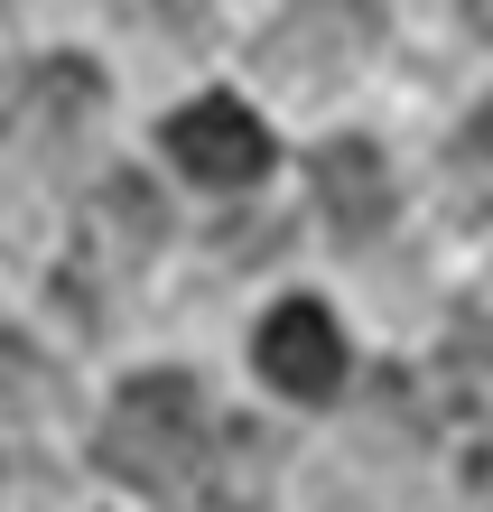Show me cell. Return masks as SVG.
Here are the masks:
<instances>
[{"label":"cell","mask_w":493,"mask_h":512,"mask_svg":"<svg viewBox=\"0 0 493 512\" xmlns=\"http://www.w3.org/2000/svg\"><path fill=\"white\" fill-rule=\"evenodd\" d=\"M205 447H214V419L196 401V382L187 373H140V382H121V401L103 419V466L121 475V485H140V494H187V475L205 466Z\"/></svg>","instance_id":"cell-1"},{"label":"cell","mask_w":493,"mask_h":512,"mask_svg":"<svg viewBox=\"0 0 493 512\" xmlns=\"http://www.w3.org/2000/svg\"><path fill=\"white\" fill-rule=\"evenodd\" d=\"M261 382L289 391V401H335V382H345V336H335V317L317 298H289V308L261 317Z\"/></svg>","instance_id":"cell-2"},{"label":"cell","mask_w":493,"mask_h":512,"mask_svg":"<svg viewBox=\"0 0 493 512\" xmlns=\"http://www.w3.org/2000/svg\"><path fill=\"white\" fill-rule=\"evenodd\" d=\"M168 159L187 168L196 187H252V177L270 168V131H261L242 103L214 94V103H187V112L168 122Z\"/></svg>","instance_id":"cell-3"},{"label":"cell","mask_w":493,"mask_h":512,"mask_svg":"<svg viewBox=\"0 0 493 512\" xmlns=\"http://www.w3.org/2000/svg\"><path fill=\"white\" fill-rule=\"evenodd\" d=\"M317 205H326V224L335 233H382L391 224V168H382V149L373 140H335L317 149Z\"/></svg>","instance_id":"cell-4"},{"label":"cell","mask_w":493,"mask_h":512,"mask_svg":"<svg viewBox=\"0 0 493 512\" xmlns=\"http://www.w3.org/2000/svg\"><path fill=\"white\" fill-rule=\"evenodd\" d=\"M289 19L270 38V66H345V56L373 47V10L363 0H289Z\"/></svg>","instance_id":"cell-5"},{"label":"cell","mask_w":493,"mask_h":512,"mask_svg":"<svg viewBox=\"0 0 493 512\" xmlns=\"http://www.w3.org/2000/svg\"><path fill=\"white\" fill-rule=\"evenodd\" d=\"M447 168H456V196L493 224V112H475V122L456 131V159H447Z\"/></svg>","instance_id":"cell-6"},{"label":"cell","mask_w":493,"mask_h":512,"mask_svg":"<svg viewBox=\"0 0 493 512\" xmlns=\"http://www.w3.org/2000/svg\"><path fill=\"white\" fill-rule=\"evenodd\" d=\"M103 215L121 224V252H159V233H168L159 196H149L140 177H112V187H103Z\"/></svg>","instance_id":"cell-7"},{"label":"cell","mask_w":493,"mask_h":512,"mask_svg":"<svg viewBox=\"0 0 493 512\" xmlns=\"http://www.w3.org/2000/svg\"><path fill=\"white\" fill-rule=\"evenodd\" d=\"M466 485H475V494L493 503V447H475V466H466Z\"/></svg>","instance_id":"cell-8"},{"label":"cell","mask_w":493,"mask_h":512,"mask_svg":"<svg viewBox=\"0 0 493 512\" xmlns=\"http://www.w3.org/2000/svg\"><path fill=\"white\" fill-rule=\"evenodd\" d=\"M466 19H475V38L493 47V0H466Z\"/></svg>","instance_id":"cell-9"}]
</instances>
